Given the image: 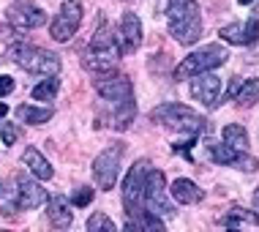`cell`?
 <instances>
[{"instance_id": "cell-1", "label": "cell", "mask_w": 259, "mask_h": 232, "mask_svg": "<svg viewBox=\"0 0 259 232\" xmlns=\"http://www.w3.org/2000/svg\"><path fill=\"white\" fill-rule=\"evenodd\" d=\"M169 33L175 36V41L183 47L197 44L202 36V17H199V6L194 0H169Z\"/></svg>"}, {"instance_id": "cell-2", "label": "cell", "mask_w": 259, "mask_h": 232, "mask_svg": "<svg viewBox=\"0 0 259 232\" xmlns=\"http://www.w3.org/2000/svg\"><path fill=\"white\" fill-rule=\"evenodd\" d=\"M229 58V52L224 49L221 44H210V47H202V49H194L188 58L180 60V66L172 71V80L175 82H183V80H194L197 74H205V71H213V68L224 66Z\"/></svg>"}, {"instance_id": "cell-3", "label": "cell", "mask_w": 259, "mask_h": 232, "mask_svg": "<svg viewBox=\"0 0 259 232\" xmlns=\"http://www.w3.org/2000/svg\"><path fill=\"white\" fill-rule=\"evenodd\" d=\"M9 58L17 63L19 68L30 74H41V76H58L60 71V58L50 49H41L33 44H11Z\"/></svg>"}, {"instance_id": "cell-4", "label": "cell", "mask_w": 259, "mask_h": 232, "mask_svg": "<svg viewBox=\"0 0 259 232\" xmlns=\"http://www.w3.org/2000/svg\"><path fill=\"white\" fill-rule=\"evenodd\" d=\"M148 175H150V161L148 159H139L137 164L128 170V175H125V180H123L125 219L145 210V186H148Z\"/></svg>"}, {"instance_id": "cell-5", "label": "cell", "mask_w": 259, "mask_h": 232, "mask_svg": "<svg viewBox=\"0 0 259 232\" xmlns=\"http://www.w3.org/2000/svg\"><path fill=\"white\" fill-rule=\"evenodd\" d=\"M153 121L164 123L175 131H183V134H197V131L205 129V118L199 112H194L186 104H164V107L153 109Z\"/></svg>"}, {"instance_id": "cell-6", "label": "cell", "mask_w": 259, "mask_h": 232, "mask_svg": "<svg viewBox=\"0 0 259 232\" xmlns=\"http://www.w3.org/2000/svg\"><path fill=\"white\" fill-rule=\"evenodd\" d=\"M166 191H169L166 188V175L161 170H150L148 186H145V210H150L156 216H172L175 208H172Z\"/></svg>"}, {"instance_id": "cell-7", "label": "cell", "mask_w": 259, "mask_h": 232, "mask_svg": "<svg viewBox=\"0 0 259 232\" xmlns=\"http://www.w3.org/2000/svg\"><path fill=\"white\" fill-rule=\"evenodd\" d=\"M120 156H123V145L115 142V145H109L107 150H101L99 156H96V161H93V178H96V183H99L101 188H107V191L115 186V180H117Z\"/></svg>"}, {"instance_id": "cell-8", "label": "cell", "mask_w": 259, "mask_h": 232, "mask_svg": "<svg viewBox=\"0 0 259 232\" xmlns=\"http://www.w3.org/2000/svg\"><path fill=\"white\" fill-rule=\"evenodd\" d=\"M79 25H82V3L79 0H66L60 6L58 17L52 19L50 33L55 41H71V36L79 30Z\"/></svg>"}, {"instance_id": "cell-9", "label": "cell", "mask_w": 259, "mask_h": 232, "mask_svg": "<svg viewBox=\"0 0 259 232\" xmlns=\"http://www.w3.org/2000/svg\"><path fill=\"white\" fill-rule=\"evenodd\" d=\"M9 22L17 27V30H33V27H41L47 22V14L38 9V6H33L30 0H19V3L9 6Z\"/></svg>"}, {"instance_id": "cell-10", "label": "cell", "mask_w": 259, "mask_h": 232, "mask_svg": "<svg viewBox=\"0 0 259 232\" xmlns=\"http://www.w3.org/2000/svg\"><path fill=\"white\" fill-rule=\"evenodd\" d=\"M96 90L107 98L112 104H120L125 98H131V80L125 74H117V71H107L96 80Z\"/></svg>"}, {"instance_id": "cell-11", "label": "cell", "mask_w": 259, "mask_h": 232, "mask_svg": "<svg viewBox=\"0 0 259 232\" xmlns=\"http://www.w3.org/2000/svg\"><path fill=\"white\" fill-rule=\"evenodd\" d=\"M191 96L197 98V101H202L205 107H215L221 98V80L219 74L213 71H205V74H197L191 82Z\"/></svg>"}, {"instance_id": "cell-12", "label": "cell", "mask_w": 259, "mask_h": 232, "mask_svg": "<svg viewBox=\"0 0 259 232\" xmlns=\"http://www.w3.org/2000/svg\"><path fill=\"white\" fill-rule=\"evenodd\" d=\"M17 188H19V208L22 210H36V208L44 205V202H50V197L41 188V183H36V180L27 178V175H19L17 178Z\"/></svg>"}, {"instance_id": "cell-13", "label": "cell", "mask_w": 259, "mask_h": 232, "mask_svg": "<svg viewBox=\"0 0 259 232\" xmlns=\"http://www.w3.org/2000/svg\"><path fill=\"white\" fill-rule=\"evenodd\" d=\"M90 55H104V58H120L123 49L117 47V36L112 33L109 25H99V30L93 33L90 38V47H88Z\"/></svg>"}, {"instance_id": "cell-14", "label": "cell", "mask_w": 259, "mask_h": 232, "mask_svg": "<svg viewBox=\"0 0 259 232\" xmlns=\"http://www.w3.org/2000/svg\"><path fill=\"white\" fill-rule=\"evenodd\" d=\"M120 49L123 52H137L139 44H142V22L134 11H125L120 19Z\"/></svg>"}, {"instance_id": "cell-15", "label": "cell", "mask_w": 259, "mask_h": 232, "mask_svg": "<svg viewBox=\"0 0 259 232\" xmlns=\"http://www.w3.org/2000/svg\"><path fill=\"white\" fill-rule=\"evenodd\" d=\"M47 216H50V224L55 229H68L74 221L71 210H68V202L63 200V197H50V202H47Z\"/></svg>"}, {"instance_id": "cell-16", "label": "cell", "mask_w": 259, "mask_h": 232, "mask_svg": "<svg viewBox=\"0 0 259 232\" xmlns=\"http://www.w3.org/2000/svg\"><path fill=\"white\" fill-rule=\"evenodd\" d=\"M172 197L175 200L180 202V205H194V202H202L205 200V191H202V188L194 183V180H188V178H178L172 183Z\"/></svg>"}, {"instance_id": "cell-17", "label": "cell", "mask_w": 259, "mask_h": 232, "mask_svg": "<svg viewBox=\"0 0 259 232\" xmlns=\"http://www.w3.org/2000/svg\"><path fill=\"white\" fill-rule=\"evenodd\" d=\"M22 161H25V167L30 170L33 175H36L38 180H50L52 178V167H50V161H47L41 153L36 150V147H27V150L22 153Z\"/></svg>"}, {"instance_id": "cell-18", "label": "cell", "mask_w": 259, "mask_h": 232, "mask_svg": "<svg viewBox=\"0 0 259 232\" xmlns=\"http://www.w3.org/2000/svg\"><path fill=\"white\" fill-rule=\"evenodd\" d=\"M19 210V188L17 180H0V213L3 216H14Z\"/></svg>"}, {"instance_id": "cell-19", "label": "cell", "mask_w": 259, "mask_h": 232, "mask_svg": "<svg viewBox=\"0 0 259 232\" xmlns=\"http://www.w3.org/2000/svg\"><path fill=\"white\" fill-rule=\"evenodd\" d=\"M55 112L50 107H30V104H22V107H17V118L22 123H30V126H41L47 121H52Z\"/></svg>"}, {"instance_id": "cell-20", "label": "cell", "mask_w": 259, "mask_h": 232, "mask_svg": "<svg viewBox=\"0 0 259 232\" xmlns=\"http://www.w3.org/2000/svg\"><path fill=\"white\" fill-rule=\"evenodd\" d=\"M240 224H259V219H256V213H251V210L240 208V205L229 208V213L221 219V227H227V229H235Z\"/></svg>"}, {"instance_id": "cell-21", "label": "cell", "mask_w": 259, "mask_h": 232, "mask_svg": "<svg viewBox=\"0 0 259 232\" xmlns=\"http://www.w3.org/2000/svg\"><path fill=\"white\" fill-rule=\"evenodd\" d=\"M134 115H137V101H134V96H131V98H125V101L117 104L115 129H117V131H125L131 123H134Z\"/></svg>"}, {"instance_id": "cell-22", "label": "cell", "mask_w": 259, "mask_h": 232, "mask_svg": "<svg viewBox=\"0 0 259 232\" xmlns=\"http://www.w3.org/2000/svg\"><path fill=\"white\" fill-rule=\"evenodd\" d=\"M224 142H229L232 147H237V150H246L248 147V131L243 129L240 123H229V126H224Z\"/></svg>"}, {"instance_id": "cell-23", "label": "cell", "mask_w": 259, "mask_h": 232, "mask_svg": "<svg viewBox=\"0 0 259 232\" xmlns=\"http://www.w3.org/2000/svg\"><path fill=\"white\" fill-rule=\"evenodd\" d=\"M58 90H60V80L58 76H47L44 82H38V85L33 88V98H36V101H52V98L58 96Z\"/></svg>"}, {"instance_id": "cell-24", "label": "cell", "mask_w": 259, "mask_h": 232, "mask_svg": "<svg viewBox=\"0 0 259 232\" xmlns=\"http://www.w3.org/2000/svg\"><path fill=\"white\" fill-rule=\"evenodd\" d=\"M259 101V80H246L240 88V93H237V104H240L243 109L254 107Z\"/></svg>"}, {"instance_id": "cell-25", "label": "cell", "mask_w": 259, "mask_h": 232, "mask_svg": "<svg viewBox=\"0 0 259 232\" xmlns=\"http://www.w3.org/2000/svg\"><path fill=\"white\" fill-rule=\"evenodd\" d=\"M115 63L117 58H104V55H90L85 58V68L88 71H96V74H107V71H115Z\"/></svg>"}, {"instance_id": "cell-26", "label": "cell", "mask_w": 259, "mask_h": 232, "mask_svg": "<svg viewBox=\"0 0 259 232\" xmlns=\"http://www.w3.org/2000/svg\"><path fill=\"white\" fill-rule=\"evenodd\" d=\"M207 150H210V156L219 161V164H235V159H237V147H232L229 142H219V145L213 142Z\"/></svg>"}, {"instance_id": "cell-27", "label": "cell", "mask_w": 259, "mask_h": 232, "mask_svg": "<svg viewBox=\"0 0 259 232\" xmlns=\"http://www.w3.org/2000/svg\"><path fill=\"white\" fill-rule=\"evenodd\" d=\"M115 229H117V224L107 213H93L88 219V232H115Z\"/></svg>"}, {"instance_id": "cell-28", "label": "cell", "mask_w": 259, "mask_h": 232, "mask_svg": "<svg viewBox=\"0 0 259 232\" xmlns=\"http://www.w3.org/2000/svg\"><path fill=\"white\" fill-rule=\"evenodd\" d=\"M219 36L227 41V44H246V30H243V25H224L219 30Z\"/></svg>"}, {"instance_id": "cell-29", "label": "cell", "mask_w": 259, "mask_h": 232, "mask_svg": "<svg viewBox=\"0 0 259 232\" xmlns=\"http://www.w3.org/2000/svg\"><path fill=\"white\" fill-rule=\"evenodd\" d=\"M90 202H93V188L90 186H79L71 197V205H76V208H85V205H90Z\"/></svg>"}, {"instance_id": "cell-30", "label": "cell", "mask_w": 259, "mask_h": 232, "mask_svg": "<svg viewBox=\"0 0 259 232\" xmlns=\"http://www.w3.org/2000/svg\"><path fill=\"white\" fill-rule=\"evenodd\" d=\"M0 139H3V145H14L19 139V126L14 123H0Z\"/></svg>"}, {"instance_id": "cell-31", "label": "cell", "mask_w": 259, "mask_h": 232, "mask_svg": "<svg viewBox=\"0 0 259 232\" xmlns=\"http://www.w3.org/2000/svg\"><path fill=\"white\" fill-rule=\"evenodd\" d=\"M243 30H246V44H256L259 41V17H251L243 25Z\"/></svg>"}, {"instance_id": "cell-32", "label": "cell", "mask_w": 259, "mask_h": 232, "mask_svg": "<svg viewBox=\"0 0 259 232\" xmlns=\"http://www.w3.org/2000/svg\"><path fill=\"white\" fill-rule=\"evenodd\" d=\"M235 164L240 167L243 172H254L256 167H259V161H256L254 156H246V153H243V150H237V159H235Z\"/></svg>"}, {"instance_id": "cell-33", "label": "cell", "mask_w": 259, "mask_h": 232, "mask_svg": "<svg viewBox=\"0 0 259 232\" xmlns=\"http://www.w3.org/2000/svg\"><path fill=\"white\" fill-rule=\"evenodd\" d=\"M240 88H243V82H240V80H237V76H235V80L229 82L227 93H224V101H232V98H237V93H240Z\"/></svg>"}, {"instance_id": "cell-34", "label": "cell", "mask_w": 259, "mask_h": 232, "mask_svg": "<svg viewBox=\"0 0 259 232\" xmlns=\"http://www.w3.org/2000/svg\"><path fill=\"white\" fill-rule=\"evenodd\" d=\"M14 36H17V27H14L11 22L9 25H0V41H11Z\"/></svg>"}, {"instance_id": "cell-35", "label": "cell", "mask_w": 259, "mask_h": 232, "mask_svg": "<svg viewBox=\"0 0 259 232\" xmlns=\"http://www.w3.org/2000/svg\"><path fill=\"white\" fill-rule=\"evenodd\" d=\"M14 90V76H0V96H9Z\"/></svg>"}, {"instance_id": "cell-36", "label": "cell", "mask_w": 259, "mask_h": 232, "mask_svg": "<svg viewBox=\"0 0 259 232\" xmlns=\"http://www.w3.org/2000/svg\"><path fill=\"white\" fill-rule=\"evenodd\" d=\"M254 213H256V219H259V186H256V191H254Z\"/></svg>"}, {"instance_id": "cell-37", "label": "cell", "mask_w": 259, "mask_h": 232, "mask_svg": "<svg viewBox=\"0 0 259 232\" xmlns=\"http://www.w3.org/2000/svg\"><path fill=\"white\" fill-rule=\"evenodd\" d=\"M6 112H9V107H6V104H0V118H6Z\"/></svg>"}, {"instance_id": "cell-38", "label": "cell", "mask_w": 259, "mask_h": 232, "mask_svg": "<svg viewBox=\"0 0 259 232\" xmlns=\"http://www.w3.org/2000/svg\"><path fill=\"white\" fill-rule=\"evenodd\" d=\"M240 3H251V0H240Z\"/></svg>"}]
</instances>
